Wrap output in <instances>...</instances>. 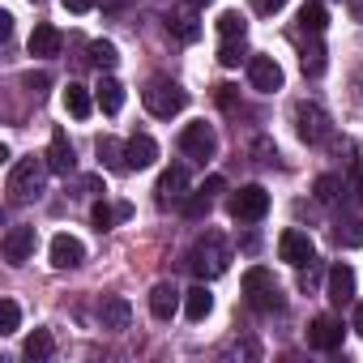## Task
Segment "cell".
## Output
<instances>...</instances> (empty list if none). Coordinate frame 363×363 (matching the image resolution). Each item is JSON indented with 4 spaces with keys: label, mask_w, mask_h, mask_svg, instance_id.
Wrapping results in <instances>:
<instances>
[{
    "label": "cell",
    "mask_w": 363,
    "mask_h": 363,
    "mask_svg": "<svg viewBox=\"0 0 363 363\" xmlns=\"http://www.w3.org/2000/svg\"><path fill=\"white\" fill-rule=\"evenodd\" d=\"M48 158H18L13 162V171H9V179H5V193H9V206H26V201H35L39 193H43V179H48Z\"/></svg>",
    "instance_id": "6da1fadb"
},
{
    "label": "cell",
    "mask_w": 363,
    "mask_h": 363,
    "mask_svg": "<svg viewBox=\"0 0 363 363\" xmlns=\"http://www.w3.org/2000/svg\"><path fill=\"white\" fill-rule=\"evenodd\" d=\"M227 265H231V248H227V240H223V235H214V231H206V235L193 244V252H189V269H193L201 282L223 278V274H227Z\"/></svg>",
    "instance_id": "7a4b0ae2"
},
{
    "label": "cell",
    "mask_w": 363,
    "mask_h": 363,
    "mask_svg": "<svg viewBox=\"0 0 363 363\" xmlns=\"http://www.w3.org/2000/svg\"><path fill=\"white\" fill-rule=\"evenodd\" d=\"M141 103H145L150 116L171 120V116H179V111L189 107V90L179 86V82H171V77H154V82L141 90Z\"/></svg>",
    "instance_id": "3957f363"
},
{
    "label": "cell",
    "mask_w": 363,
    "mask_h": 363,
    "mask_svg": "<svg viewBox=\"0 0 363 363\" xmlns=\"http://www.w3.org/2000/svg\"><path fill=\"white\" fill-rule=\"evenodd\" d=\"M244 299H248L252 312H282V303H286L282 291H278V282H274V274L265 265H252L244 274Z\"/></svg>",
    "instance_id": "277c9868"
},
{
    "label": "cell",
    "mask_w": 363,
    "mask_h": 363,
    "mask_svg": "<svg viewBox=\"0 0 363 363\" xmlns=\"http://www.w3.org/2000/svg\"><path fill=\"white\" fill-rule=\"evenodd\" d=\"M227 214H231L235 223H261V218L269 214V193H265L261 184H244L240 193H231Z\"/></svg>",
    "instance_id": "5b68a950"
},
{
    "label": "cell",
    "mask_w": 363,
    "mask_h": 363,
    "mask_svg": "<svg viewBox=\"0 0 363 363\" xmlns=\"http://www.w3.org/2000/svg\"><path fill=\"white\" fill-rule=\"evenodd\" d=\"M179 150H184L189 158H197V162L214 158V154H218V133H214V124H206V120L184 124V133H179Z\"/></svg>",
    "instance_id": "8992f818"
},
{
    "label": "cell",
    "mask_w": 363,
    "mask_h": 363,
    "mask_svg": "<svg viewBox=\"0 0 363 363\" xmlns=\"http://www.w3.org/2000/svg\"><path fill=\"white\" fill-rule=\"evenodd\" d=\"M295 133H299V141L320 145V141L329 137V116H325V107H320V103H295Z\"/></svg>",
    "instance_id": "52a82bcc"
},
{
    "label": "cell",
    "mask_w": 363,
    "mask_h": 363,
    "mask_svg": "<svg viewBox=\"0 0 363 363\" xmlns=\"http://www.w3.org/2000/svg\"><path fill=\"white\" fill-rule=\"evenodd\" d=\"M248 82H252V90L274 94V90H282V65L274 56H252L248 60Z\"/></svg>",
    "instance_id": "ba28073f"
},
{
    "label": "cell",
    "mask_w": 363,
    "mask_h": 363,
    "mask_svg": "<svg viewBox=\"0 0 363 363\" xmlns=\"http://www.w3.org/2000/svg\"><path fill=\"white\" fill-rule=\"evenodd\" d=\"M278 257L286 261V265H308L312 257H316V244H312V235H303V231H282V240H278Z\"/></svg>",
    "instance_id": "9c48e42d"
},
{
    "label": "cell",
    "mask_w": 363,
    "mask_h": 363,
    "mask_svg": "<svg viewBox=\"0 0 363 363\" xmlns=\"http://www.w3.org/2000/svg\"><path fill=\"white\" fill-rule=\"evenodd\" d=\"M35 244H39L35 227H9V235H5V261L9 265H26L35 257Z\"/></svg>",
    "instance_id": "30bf717a"
},
{
    "label": "cell",
    "mask_w": 363,
    "mask_h": 363,
    "mask_svg": "<svg viewBox=\"0 0 363 363\" xmlns=\"http://www.w3.org/2000/svg\"><path fill=\"white\" fill-rule=\"evenodd\" d=\"M329 303L333 308H346V303H354V269L346 265V261H337V265H329Z\"/></svg>",
    "instance_id": "8fae6325"
},
{
    "label": "cell",
    "mask_w": 363,
    "mask_h": 363,
    "mask_svg": "<svg viewBox=\"0 0 363 363\" xmlns=\"http://www.w3.org/2000/svg\"><path fill=\"white\" fill-rule=\"evenodd\" d=\"M167 30H171L175 39H184V43H197V39H201V22H197V5H193V0L167 13Z\"/></svg>",
    "instance_id": "7c38bea8"
},
{
    "label": "cell",
    "mask_w": 363,
    "mask_h": 363,
    "mask_svg": "<svg viewBox=\"0 0 363 363\" xmlns=\"http://www.w3.org/2000/svg\"><path fill=\"white\" fill-rule=\"evenodd\" d=\"M82 261H86L82 240H77V235H69V231H60V235L52 240V265H56V269H77Z\"/></svg>",
    "instance_id": "4fadbf2b"
},
{
    "label": "cell",
    "mask_w": 363,
    "mask_h": 363,
    "mask_svg": "<svg viewBox=\"0 0 363 363\" xmlns=\"http://www.w3.org/2000/svg\"><path fill=\"white\" fill-rule=\"evenodd\" d=\"M124 150H128V171H145V167H154V158H158V141H154L150 133H133V137L124 141Z\"/></svg>",
    "instance_id": "5bb4252c"
},
{
    "label": "cell",
    "mask_w": 363,
    "mask_h": 363,
    "mask_svg": "<svg viewBox=\"0 0 363 363\" xmlns=\"http://www.w3.org/2000/svg\"><path fill=\"white\" fill-rule=\"evenodd\" d=\"M342 333H346V329H342L337 316H316L312 329H308V342H312L316 350H337V346H342Z\"/></svg>",
    "instance_id": "9a60e30c"
},
{
    "label": "cell",
    "mask_w": 363,
    "mask_h": 363,
    "mask_svg": "<svg viewBox=\"0 0 363 363\" xmlns=\"http://www.w3.org/2000/svg\"><path fill=\"white\" fill-rule=\"evenodd\" d=\"M154 193H158L162 206H167V201H179V197L189 193V167H179V162L167 167V171L158 175V189H154Z\"/></svg>",
    "instance_id": "2e32d148"
},
{
    "label": "cell",
    "mask_w": 363,
    "mask_h": 363,
    "mask_svg": "<svg viewBox=\"0 0 363 363\" xmlns=\"http://www.w3.org/2000/svg\"><path fill=\"white\" fill-rule=\"evenodd\" d=\"M48 167H52L56 175H69V171L77 167V158H73V141H69V133H65V128H56V133H52V145H48Z\"/></svg>",
    "instance_id": "e0dca14e"
},
{
    "label": "cell",
    "mask_w": 363,
    "mask_h": 363,
    "mask_svg": "<svg viewBox=\"0 0 363 363\" xmlns=\"http://www.w3.org/2000/svg\"><path fill=\"white\" fill-rule=\"evenodd\" d=\"M99 320H103V329H128V320H133L128 299H120V295H103V299H99Z\"/></svg>",
    "instance_id": "ac0fdd59"
},
{
    "label": "cell",
    "mask_w": 363,
    "mask_h": 363,
    "mask_svg": "<svg viewBox=\"0 0 363 363\" xmlns=\"http://www.w3.org/2000/svg\"><path fill=\"white\" fill-rule=\"evenodd\" d=\"M60 48H65V35H60L56 26L39 22V26L30 30V56H60Z\"/></svg>",
    "instance_id": "d6986e66"
},
{
    "label": "cell",
    "mask_w": 363,
    "mask_h": 363,
    "mask_svg": "<svg viewBox=\"0 0 363 363\" xmlns=\"http://www.w3.org/2000/svg\"><path fill=\"white\" fill-rule=\"evenodd\" d=\"M124 218H133V206H128V201H116V206L94 201V210H90L94 231H111V227H116V223H124Z\"/></svg>",
    "instance_id": "ffe728a7"
},
{
    "label": "cell",
    "mask_w": 363,
    "mask_h": 363,
    "mask_svg": "<svg viewBox=\"0 0 363 363\" xmlns=\"http://www.w3.org/2000/svg\"><path fill=\"white\" fill-rule=\"evenodd\" d=\"M94 150H99V162H103L107 171H128V150H124V141H116V137H99Z\"/></svg>",
    "instance_id": "44dd1931"
},
{
    "label": "cell",
    "mask_w": 363,
    "mask_h": 363,
    "mask_svg": "<svg viewBox=\"0 0 363 363\" xmlns=\"http://www.w3.org/2000/svg\"><path fill=\"white\" fill-rule=\"evenodd\" d=\"M175 308H179V291H175L171 282H158V286L150 291V312H154L158 320H171Z\"/></svg>",
    "instance_id": "7402d4cb"
},
{
    "label": "cell",
    "mask_w": 363,
    "mask_h": 363,
    "mask_svg": "<svg viewBox=\"0 0 363 363\" xmlns=\"http://www.w3.org/2000/svg\"><path fill=\"white\" fill-rule=\"evenodd\" d=\"M22 354H26L30 363H48V359L56 354V337H52V329H35V333L22 342Z\"/></svg>",
    "instance_id": "603a6c76"
},
{
    "label": "cell",
    "mask_w": 363,
    "mask_h": 363,
    "mask_svg": "<svg viewBox=\"0 0 363 363\" xmlns=\"http://www.w3.org/2000/svg\"><path fill=\"white\" fill-rule=\"evenodd\" d=\"M94 99H99V107H103L107 116H116V111L124 107V86H120V82H116V77L107 73V77H103V82L94 86Z\"/></svg>",
    "instance_id": "cb8c5ba5"
},
{
    "label": "cell",
    "mask_w": 363,
    "mask_h": 363,
    "mask_svg": "<svg viewBox=\"0 0 363 363\" xmlns=\"http://www.w3.org/2000/svg\"><path fill=\"white\" fill-rule=\"evenodd\" d=\"M210 312H214V295L206 291V282L193 286V291H184V316L189 320H206Z\"/></svg>",
    "instance_id": "d4e9b609"
},
{
    "label": "cell",
    "mask_w": 363,
    "mask_h": 363,
    "mask_svg": "<svg viewBox=\"0 0 363 363\" xmlns=\"http://www.w3.org/2000/svg\"><path fill=\"white\" fill-rule=\"evenodd\" d=\"M90 107H94V103H90V90L77 86V82H69V86H65V111H69L73 120H86Z\"/></svg>",
    "instance_id": "484cf974"
},
{
    "label": "cell",
    "mask_w": 363,
    "mask_h": 363,
    "mask_svg": "<svg viewBox=\"0 0 363 363\" xmlns=\"http://www.w3.org/2000/svg\"><path fill=\"white\" fill-rule=\"evenodd\" d=\"M86 52H90V65H94L99 73H111V69L120 65V52H116V43H107V39H94Z\"/></svg>",
    "instance_id": "4316f807"
},
{
    "label": "cell",
    "mask_w": 363,
    "mask_h": 363,
    "mask_svg": "<svg viewBox=\"0 0 363 363\" xmlns=\"http://www.w3.org/2000/svg\"><path fill=\"white\" fill-rule=\"evenodd\" d=\"M325 22H329V13H325L320 0H308V5L299 9V30H308V35H325Z\"/></svg>",
    "instance_id": "83f0119b"
},
{
    "label": "cell",
    "mask_w": 363,
    "mask_h": 363,
    "mask_svg": "<svg viewBox=\"0 0 363 363\" xmlns=\"http://www.w3.org/2000/svg\"><path fill=\"white\" fill-rule=\"evenodd\" d=\"M214 26H218V39H223V43H231V39H248V22H244L235 9H227Z\"/></svg>",
    "instance_id": "f1b7e54d"
},
{
    "label": "cell",
    "mask_w": 363,
    "mask_h": 363,
    "mask_svg": "<svg viewBox=\"0 0 363 363\" xmlns=\"http://www.w3.org/2000/svg\"><path fill=\"white\" fill-rule=\"evenodd\" d=\"M316 39H320V35H312V43L299 52V65H303L308 77H320V73H325V48H320Z\"/></svg>",
    "instance_id": "f546056e"
},
{
    "label": "cell",
    "mask_w": 363,
    "mask_h": 363,
    "mask_svg": "<svg viewBox=\"0 0 363 363\" xmlns=\"http://www.w3.org/2000/svg\"><path fill=\"white\" fill-rule=\"evenodd\" d=\"M333 240H337L342 248H363V223H359V218H342V223L333 227Z\"/></svg>",
    "instance_id": "4dcf8cb0"
},
{
    "label": "cell",
    "mask_w": 363,
    "mask_h": 363,
    "mask_svg": "<svg viewBox=\"0 0 363 363\" xmlns=\"http://www.w3.org/2000/svg\"><path fill=\"white\" fill-rule=\"evenodd\" d=\"M18 320H22V308L13 299H0V333H18Z\"/></svg>",
    "instance_id": "1f68e13d"
},
{
    "label": "cell",
    "mask_w": 363,
    "mask_h": 363,
    "mask_svg": "<svg viewBox=\"0 0 363 363\" xmlns=\"http://www.w3.org/2000/svg\"><path fill=\"white\" fill-rule=\"evenodd\" d=\"M342 197V179L337 175H320L316 179V201H337Z\"/></svg>",
    "instance_id": "d6a6232c"
},
{
    "label": "cell",
    "mask_w": 363,
    "mask_h": 363,
    "mask_svg": "<svg viewBox=\"0 0 363 363\" xmlns=\"http://www.w3.org/2000/svg\"><path fill=\"white\" fill-rule=\"evenodd\" d=\"M244 60V39H231V43H218V65H227V69H235Z\"/></svg>",
    "instance_id": "836d02e7"
},
{
    "label": "cell",
    "mask_w": 363,
    "mask_h": 363,
    "mask_svg": "<svg viewBox=\"0 0 363 363\" xmlns=\"http://www.w3.org/2000/svg\"><path fill=\"white\" fill-rule=\"evenodd\" d=\"M210 201H214V197H210L206 189H197V193L184 201V214H189V218H206V214H210Z\"/></svg>",
    "instance_id": "e575fe53"
},
{
    "label": "cell",
    "mask_w": 363,
    "mask_h": 363,
    "mask_svg": "<svg viewBox=\"0 0 363 363\" xmlns=\"http://www.w3.org/2000/svg\"><path fill=\"white\" fill-rule=\"evenodd\" d=\"M22 82H26V90H35V99H39V94L48 90V73H26Z\"/></svg>",
    "instance_id": "d590c367"
},
{
    "label": "cell",
    "mask_w": 363,
    "mask_h": 363,
    "mask_svg": "<svg viewBox=\"0 0 363 363\" xmlns=\"http://www.w3.org/2000/svg\"><path fill=\"white\" fill-rule=\"evenodd\" d=\"M282 5H286V0H257V13H261V18H274Z\"/></svg>",
    "instance_id": "8d00e7d4"
},
{
    "label": "cell",
    "mask_w": 363,
    "mask_h": 363,
    "mask_svg": "<svg viewBox=\"0 0 363 363\" xmlns=\"http://www.w3.org/2000/svg\"><path fill=\"white\" fill-rule=\"evenodd\" d=\"M60 5H65L69 13H90V9H94V0H60Z\"/></svg>",
    "instance_id": "74e56055"
},
{
    "label": "cell",
    "mask_w": 363,
    "mask_h": 363,
    "mask_svg": "<svg viewBox=\"0 0 363 363\" xmlns=\"http://www.w3.org/2000/svg\"><path fill=\"white\" fill-rule=\"evenodd\" d=\"M201 189H206V193L214 197V193H223V189H227V179H223V175H210V179H206V184H201Z\"/></svg>",
    "instance_id": "f35d334b"
},
{
    "label": "cell",
    "mask_w": 363,
    "mask_h": 363,
    "mask_svg": "<svg viewBox=\"0 0 363 363\" xmlns=\"http://www.w3.org/2000/svg\"><path fill=\"white\" fill-rule=\"evenodd\" d=\"M9 35H13V18H9V13H0V39L9 43Z\"/></svg>",
    "instance_id": "ab89813d"
},
{
    "label": "cell",
    "mask_w": 363,
    "mask_h": 363,
    "mask_svg": "<svg viewBox=\"0 0 363 363\" xmlns=\"http://www.w3.org/2000/svg\"><path fill=\"white\" fill-rule=\"evenodd\" d=\"M354 333L363 337V303H354Z\"/></svg>",
    "instance_id": "60d3db41"
},
{
    "label": "cell",
    "mask_w": 363,
    "mask_h": 363,
    "mask_svg": "<svg viewBox=\"0 0 363 363\" xmlns=\"http://www.w3.org/2000/svg\"><path fill=\"white\" fill-rule=\"evenodd\" d=\"M346 5H350V13H354V18L363 22V0H346Z\"/></svg>",
    "instance_id": "b9f144b4"
},
{
    "label": "cell",
    "mask_w": 363,
    "mask_h": 363,
    "mask_svg": "<svg viewBox=\"0 0 363 363\" xmlns=\"http://www.w3.org/2000/svg\"><path fill=\"white\" fill-rule=\"evenodd\" d=\"M354 189H359V201H363V167L354 171Z\"/></svg>",
    "instance_id": "7bdbcfd3"
},
{
    "label": "cell",
    "mask_w": 363,
    "mask_h": 363,
    "mask_svg": "<svg viewBox=\"0 0 363 363\" xmlns=\"http://www.w3.org/2000/svg\"><path fill=\"white\" fill-rule=\"evenodd\" d=\"M193 5H197V9H201V5H214V0H193Z\"/></svg>",
    "instance_id": "ee69618b"
}]
</instances>
